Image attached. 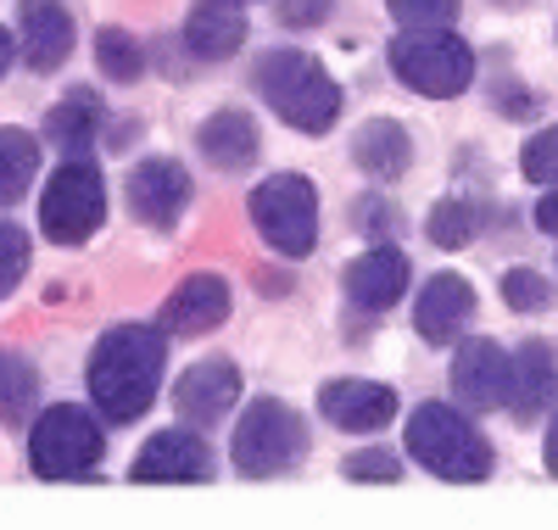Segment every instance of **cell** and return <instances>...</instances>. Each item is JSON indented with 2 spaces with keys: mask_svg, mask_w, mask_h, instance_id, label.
Segmentation results:
<instances>
[{
  "mask_svg": "<svg viewBox=\"0 0 558 530\" xmlns=\"http://www.w3.org/2000/svg\"><path fill=\"white\" fill-rule=\"evenodd\" d=\"M162 369H168V329L157 324H112L84 363L89 402L107 424H134L140 413H151L162 392Z\"/></svg>",
  "mask_w": 558,
  "mask_h": 530,
  "instance_id": "6da1fadb",
  "label": "cell"
},
{
  "mask_svg": "<svg viewBox=\"0 0 558 530\" xmlns=\"http://www.w3.org/2000/svg\"><path fill=\"white\" fill-rule=\"evenodd\" d=\"M252 84L268 101V112L279 123H291L302 134H330L341 118V84L324 73L318 57L307 51H268L252 68Z\"/></svg>",
  "mask_w": 558,
  "mask_h": 530,
  "instance_id": "7a4b0ae2",
  "label": "cell"
},
{
  "mask_svg": "<svg viewBox=\"0 0 558 530\" xmlns=\"http://www.w3.org/2000/svg\"><path fill=\"white\" fill-rule=\"evenodd\" d=\"M408 453L418 469H430L436 480L452 486H475L492 474V442L447 402H418L408 419Z\"/></svg>",
  "mask_w": 558,
  "mask_h": 530,
  "instance_id": "3957f363",
  "label": "cell"
},
{
  "mask_svg": "<svg viewBox=\"0 0 558 530\" xmlns=\"http://www.w3.org/2000/svg\"><path fill=\"white\" fill-rule=\"evenodd\" d=\"M101 453H107L101 419L78 402L45 408L28 430V469L39 480H89L101 469Z\"/></svg>",
  "mask_w": 558,
  "mask_h": 530,
  "instance_id": "277c9868",
  "label": "cell"
},
{
  "mask_svg": "<svg viewBox=\"0 0 558 530\" xmlns=\"http://www.w3.org/2000/svg\"><path fill=\"white\" fill-rule=\"evenodd\" d=\"M386 57L397 84H408L413 95H430V101H452L475 79V51L447 28H402Z\"/></svg>",
  "mask_w": 558,
  "mask_h": 530,
  "instance_id": "5b68a950",
  "label": "cell"
},
{
  "mask_svg": "<svg viewBox=\"0 0 558 530\" xmlns=\"http://www.w3.org/2000/svg\"><path fill=\"white\" fill-rule=\"evenodd\" d=\"M307 458V424L291 402L279 397H257L241 424H235V469L246 480H268V474H286Z\"/></svg>",
  "mask_w": 558,
  "mask_h": 530,
  "instance_id": "8992f818",
  "label": "cell"
},
{
  "mask_svg": "<svg viewBox=\"0 0 558 530\" xmlns=\"http://www.w3.org/2000/svg\"><path fill=\"white\" fill-rule=\"evenodd\" d=\"M252 224L279 257H307L318 246V190L307 173H268L252 190Z\"/></svg>",
  "mask_w": 558,
  "mask_h": 530,
  "instance_id": "52a82bcc",
  "label": "cell"
},
{
  "mask_svg": "<svg viewBox=\"0 0 558 530\" xmlns=\"http://www.w3.org/2000/svg\"><path fill=\"white\" fill-rule=\"evenodd\" d=\"M107 218V179L89 157H73L51 173L39 196V229L57 240V246H84L89 234Z\"/></svg>",
  "mask_w": 558,
  "mask_h": 530,
  "instance_id": "ba28073f",
  "label": "cell"
},
{
  "mask_svg": "<svg viewBox=\"0 0 558 530\" xmlns=\"http://www.w3.org/2000/svg\"><path fill=\"white\" fill-rule=\"evenodd\" d=\"M184 207H191V173L173 157H146L129 168V213L134 224H146L157 234L179 229Z\"/></svg>",
  "mask_w": 558,
  "mask_h": 530,
  "instance_id": "9c48e42d",
  "label": "cell"
},
{
  "mask_svg": "<svg viewBox=\"0 0 558 530\" xmlns=\"http://www.w3.org/2000/svg\"><path fill=\"white\" fill-rule=\"evenodd\" d=\"M129 480H140V486H202V480H213V453L202 442V430H157V436L134 453L129 463Z\"/></svg>",
  "mask_w": 558,
  "mask_h": 530,
  "instance_id": "30bf717a",
  "label": "cell"
},
{
  "mask_svg": "<svg viewBox=\"0 0 558 530\" xmlns=\"http://www.w3.org/2000/svg\"><path fill=\"white\" fill-rule=\"evenodd\" d=\"M235 402H241V369H235V358H202V363L184 369L179 385H173L179 419L196 424V430L223 424L229 413H235Z\"/></svg>",
  "mask_w": 558,
  "mask_h": 530,
  "instance_id": "8fae6325",
  "label": "cell"
},
{
  "mask_svg": "<svg viewBox=\"0 0 558 530\" xmlns=\"http://www.w3.org/2000/svg\"><path fill=\"white\" fill-rule=\"evenodd\" d=\"M508 369H514V358H508L497 341H486V335H470V341H458L452 352V397L458 408H470V413H492L508 402Z\"/></svg>",
  "mask_w": 558,
  "mask_h": 530,
  "instance_id": "7c38bea8",
  "label": "cell"
},
{
  "mask_svg": "<svg viewBox=\"0 0 558 530\" xmlns=\"http://www.w3.org/2000/svg\"><path fill=\"white\" fill-rule=\"evenodd\" d=\"M408 279H413V263L397 252V246H368L363 257L347 263L341 285H347V302L357 313H386L408 297Z\"/></svg>",
  "mask_w": 558,
  "mask_h": 530,
  "instance_id": "4fadbf2b",
  "label": "cell"
},
{
  "mask_svg": "<svg viewBox=\"0 0 558 530\" xmlns=\"http://www.w3.org/2000/svg\"><path fill=\"white\" fill-rule=\"evenodd\" d=\"M318 413L336 430H352V436H368V430H386L397 419V392L380 380H330L318 392Z\"/></svg>",
  "mask_w": 558,
  "mask_h": 530,
  "instance_id": "5bb4252c",
  "label": "cell"
},
{
  "mask_svg": "<svg viewBox=\"0 0 558 530\" xmlns=\"http://www.w3.org/2000/svg\"><path fill=\"white\" fill-rule=\"evenodd\" d=\"M223 318H229V279L223 274H191V279H179V291L157 313V324L168 335H207Z\"/></svg>",
  "mask_w": 558,
  "mask_h": 530,
  "instance_id": "9a60e30c",
  "label": "cell"
},
{
  "mask_svg": "<svg viewBox=\"0 0 558 530\" xmlns=\"http://www.w3.org/2000/svg\"><path fill=\"white\" fill-rule=\"evenodd\" d=\"M470 318H475V285L458 279V274H436L425 291H418V302H413V324H418V335H425L430 347H452L458 329Z\"/></svg>",
  "mask_w": 558,
  "mask_h": 530,
  "instance_id": "2e32d148",
  "label": "cell"
},
{
  "mask_svg": "<svg viewBox=\"0 0 558 530\" xmlns=\"http://www.w3.org/2000/svg\"><path fill=\"white\" fill-rule=\"evenodd\" d=\"M23 62L34 73H57L73 57V12L68 0H23Z\"/></svg>",
  "mask_w": 558,
  "mask_h": 530,
  "instance_id": "e0dca14e",
  "label": "cell"
},
{
  "mask_svg": "<svg viewBox=\"0 0 558 530\" xmlns=\"http://www.w3.org/2000/svg\"><path fill=\"white\" fill-rule=\"evenodd\" d=\"M196 152H202V162L218 168V173H246V168L263 157V134H257L252 112L223 107V112H213V118L196 129Z\"/></svg>",
  "mask_w": 558,
  "mask_h": 530,
  "instance_id": "ac0fdd59",
  "label": "cell"
},
{
  "mask_svg": "<svg viewBox=\"0 0 558 530\" xmlns=\"http://www.w3.org/2000/svg\"><path fill=\"white\" fill-rule=\"evenodd\" d=\"M553 397H558V352L547 341H525L514 352V369H508V413L531 424L547 413Z\"/></svg>",
  "mask_w": 558,
  "mask_h": 530,
  "instance_id": "d6986e66",
  "label": "cell"
},
{
  "mask_svg": "<svg viewBox=\"0 0 558 530\" xmlns=\"http://www.w3.org/2000/svg\"><path fill=\"white\" fill-rule=\"evenodd\" d=\"M352 162L375 179V184H397L413 168V140L397 118H368L352 134Z\"/></svg>",
  "mask_w": 558,
  "mask_h": 530,
  "instance_id": "ffe728a7",
  "label": "cell"
},
{
  "mask_svg": "<svg viewBox=\"0 0 558 530\" xmlns=\"http://www.w3.org/2000/svg\"><path fill=\"white\" fill-rule=\"evenodd\" d=\"M184 45L196 57L218 62V57H235L246 45V12L241 0H196L191 17H184Z\"/></svg>",
  "mask_w": 558,
  "mask_h": 530,
  "instance_id": "44dd1931",
  "label": "cell"
},
{
  "mask_svg": "<svg viewBox=\"0 0 558 530\" xmlns=\"http://www.w3.org/2000/svg\"><path fill=\"white\" fill-rule=\"evenodd\" d=\"M96 134H101V101H96V89H68L62 101L45 112V140L73 157H84L89 146H96Z\"/></svg>",
  "mask_w": 558,
  "mask_h": 530,
  "instance_id": "7402d4cb",
  "label": "cell"
},
{
  "mask_svg": "<svg viewBox=\"0 0 558 530\" xmlns=\"http://www.w3.org/2000/svg\"><path fill=\"white\" fill-rule=\"evenodd\" d=\"M39 173V146L28 129H0V207H12Z\"/></svg>",
  "mask_w": 558,
  "mask_h": 530,
  "instance_id": "603a6c76",
  "label": "cell"
},
{
  "mask_svg": "<svg viewBox=\"0 0 558 530\" xmlns=\"http://www.w3.org/2000/svg\"><path fill=\"white\" fill-rule=\"evenodd\" d=\"M39 402V374L28 358L0 352V424H23Z\"/></svg>",
  "mask_w": 558,
  "mask_h": 530,
  "instance_id": "cb8c5ba5",
  "label": "cell"
},
{
  "mask_svg": "<svg viewBox=\"0 0 558 530\" xmlns=\"http://www.w3.org/2000/svg\"><path fill=\"white\" fill-rule=\"evenodd\" d=\"M430 240L441 252H458V246H470L475 240V229H481V207L470 202V196H447V202H436L430 207Z\"/></svg>",
  "mask_w": 558,
  "mask_h": 530,
  "instance_id": "d4e9b609",
  "label": "cell"
},
{
  "mask_svg": "<svg viewBox=\"0 0 558 530\" xmlns=\"http://www.w3.org/2000/svg\"><path fill=\"white\" fill-rule=\"evenodd\" d=\"M96 62H101V73L112 84H134L140 73H146V45H140L134 34H123V28H101L96 34Z\"/></svg>",
  "mask_w": 558,
  "mask_h": 530,
  "instance_id": "484cf974",
  "label": "cell"
},
{
  "mask_svg": "<svg viewBox=\"0 0 558 530\" xmlns=\"http://www.w3.org/2000/svg\"><path fill=\"white\" fill-rule=\"evenodd\" d=\"M502 302L514 313H547L558 302V291H553V279L536 274V268H508L502 274Z\"/></svg>",
  "mask_w": 558,
  "mask_h": 530,
  "instance_id": "4316f807",
  "label": "cell"
},
{
  "mask_svg": "<svg viewBox=\"0 0 558 530\" xmlns=\"http://www.w3.org/2000/svg\"><path fill=\"white\" fill-rule=\"evenodd\" d=\"M341 474L357 480V486H397V480H402V458L386 453V447H363V453H347Z\"/></svg>",
  "mask_w": 558,
  "mask_h": 530,
  "instance_id": "83f0119b",
  "label": "cell"
},
{
  "mask_svg": "<svg viewBox=\"0 0 558 530\" xmlns=\"http://www.w3.org/2000/svg\"><path fill=\"white\" fill-rule=\"evenodd\" d=\"M28 257H34V246H28V234L17 229V224H0V302H7L17 285H23V274H28Z\"/></svg>",
  "mask_w": 558,
  "mask_h": 530,
  "instance_id": "f1b7e54d",
  "label": "cell"
},
{
  "mask_svg": "<svg viewBox=\"0 0 558 530\" xmlns=\"http://www.w3.org/2000/svg\"><path fill=\"white\" fill-rule=\"evenodd\" d=\"M520 173H525L531 184H558V123L525 140V152H520Z\"/></svg>",
  "mask_w": 558,
  "mask_h": 530,
  "instance_id": "f546056e",
  "label": "cell"
},
{
  "mask_svg": "<svg viewBox=\"0 0 558 530\" xmlns=\"http://www.w3.org/2000/svg\"><path fill=\"white\" fill-rule=\"evenodd\" d=\"M386 12L402 28H447L458 17V0H386Z\"/></svg>",
  "mask_w": 558,
  "mask_h": 530,
  "instance_id": "4dcf8cb0",
  "label": "cell"
},
{
  "mask_svg": "<svg viewBox=\"0 0 558 530\" xmlns=\"http://www.w3.org/2000/svg\"><path fill=\"white\" fill-rule=\"evenodd\" d=\"M336 12V0H279V23L286 28H318V23H330Z\"/></svg>",
  "mask_w": 558,
  "mask_h": 530,
  "instance_id": "1f68e13d",
  "label": "cell"
},
{
  "mask_svg": "<svg viewBox=\"0 0 558 530\" xmlns=\"http://www.w3.org/2000/svg\"><path fill=\"white\" fill-rule=\"evenodd\" d=\"M352 224H357V229H391V207H386L380 196H363V202L352 207Z\"/></svg>",
  "mask_w": 558,
  "mask_h": 530,
  "instance_id": "d6a6232c",
  "label": "cell"
},
{
  "mask_svg": "<svg viewBox=\"0 0 558 530\" xmlns=\"http://www.w3.org/2000/svg\"><path fill=\"white\" fill-rule=\"evenodd\" d=\"M536 224H542L547 234H558V184H547V196H542V207H536Z\"/></svg>",
  "mask_w": 558,
  "mask_h": 530,
  "instance_id": "836d02e7",
  "label": "cell"
},
{
  "mask_svg": "<svg viewBox=\"0 0 558 530\" xmlns=\"http://www.w3.org/2000/svg\"><path fill=\"white\" fill-rule=\"evenodd\" d=\"M542 458H547V474L558 480V413H553V424H547V447H542Z\"/></svg>",
  "mask_w": 558,
  "mask_h": 530,
  "instance_id": "e575fe53",
  "label": "cell"
},
{
  "mask_svg": "<svg viewBox=\"0 0 558 530\" xmlns=\"http://www.w3.org/2000/svg\"><path fill=\"white\" fill-rule=\"evenodd\" d=\"M7 68H12V34L0 28V79H7Z\"/></svg>",
  "mask_w": 558,
  "mask_h": 530,
  "instance_id": "d590c367",
  "label": "cell"
},
{
  "mask_svg": "<svg viewBox=\"0 0 558 530\" xmlns=\"http://www.w3.org/2000/svg\"><path fill=\"white\" fill-rule=\"evenodd\" d=\"M241 7H246V0H241Z\"/></svg>",
  "mask_w": 558,
  "mask_h": 530,
  "instance_id": "8d00e7d4",
  "label": "cell"
}]
</instances>
